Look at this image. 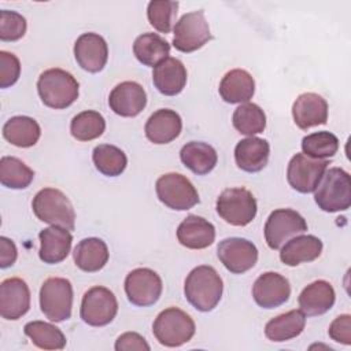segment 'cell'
<instances>
[{
	"label": "cell",
	"mask_w": 351,
	"mask_h": 351,
	"mask_svg": "<svg viewBox=\"0 0 351 351\" xmlns=\"http://www.w3.org/2000/svg\"><path fill=\"white\" fill-rule=\"evenodd\" d=\"M106 121L103 115L93 110H86L77 114L70 122V133L78 141H90L103 134Z\"/></svg>",
	"instance_id": "8d00e7d4"
},
{
	"label": "cell",
	"mask_w": 351,
	"mask_h": 351,
	"mask_svg": "<svg viewBox=\"0 0 351 351\" xmlns=\"http://www.w3.org/2000/svg\"><path fill=\"white\" fill-rule=\"evenodd\" d=\"M34 215L52 226H62L73 230L75 226V213L69 197L56 188L38 191L32 202Z\"/></svg>",
	"instance_id": "277c9868"
},
{
	"label": "cell",
	"mask_w": 351,
	"mask_h": 351,
	"mask_svg": "<svg viewBox=\"0 0 351 351\" xmlns=\"http://www.w3.org/2000/svg\"><path fill=\"white\" fill-rule=\"evenodd\" d=\"M217 255L221 263L233 274H243L258 261V248L243 237H228L218 244Z\"/></svg>",
	"instance_id": "5bb4252c"
},
{
	"label": "cell",
	"mask_w": 351,
	"mask_h": 351,
	"mask_svg": "<svg viewBox=\"0 0 351 351\" xmlns=\"http://www.w3.org/2000/svg\"><path fill=\"white\" fill-rule=\"evenodd\" d=\"M74 56L81 69L88 73H99L108 59L107 43L97 33H84L74 44Z\"/></svg>",
	"instance_id": "e0dca14e"
},
{
	"label": "cell",
	"mask_w": 351,
	"mask_h": 351,
	"mask_svg": "<svg viewBox=\"0 0 351 351\" xmlns=\"http://www.w3.org/2000/svg\"><path fill=\"white\" fill-rule=\"evenodd\" d=\"M306 325V315L300 310H291L271 318L265 326V335L269 340L281 343L299 336Z\"/></svg>",
	"instance_id": "4dcf8cb0"
},
{
	"label": "cell",
	"mask_w": 351,
	"mask_h": 351,
	"mask_svg": "<svg viewBox=\"0 0 351 351\" xmlns=\"http://www.w3.org/2000/svg\"><path fill=\"white\" fill-rule=\"evenodd\" d=\"M41 136L40 125L36 119L26 115L10 118L3 126V137L15 147H33Z\"/></svg>",
	"instance_id": "f546056e"
},
{
	"label": "cell",
	"mask_w": 351,
	"mask_h": 351,
	"mask_svg": "<svg viewBox=\"0 0 351 351\" xmlns=\"http://www.w3.org/2000/svg\"><path fill=\"white\" fill-rule=\"evenodd\" d=\"M30 308V291L19 277L5 278L0 284V315L4 319H19Z\"/></svg>",
	"instance_id": "2e32d148"
},
{
	"label": "cell",
	"mask_w": 351,
	"mask_h": 351,
	"mask_svg": "<svg viewBox=\"0 0 351 351\" xmlns=\"http://www.w3.org/2000/svg\"><path fill=\"white\" fill-rule=\"evenodd\" d=\"M328 165L326 159H313L304 154H296L288 163L287 180L295 191L311 193L315 191Z\"/></svg>",
	"instance_id": "4fadbf2b"
},
{
	"label": "cell",
	"mask_w": 351,
	"mask_h": 351,
	"mask_svg": "<svg viewBox=\"0 0 351 351\" xmlns=\"http://www.w3.org/2000/svg\"><path fill=\"white\" fill-rule=\"evenodd\" d=\"M258 206L254 195L245 188H228L217 199V213L233 226H245L256 215Z\"/></svg>",
	"instance_id": "52a82bcc"
},
{
	"label": "cell",
	"mask_w": 351,
	"mask_h": 351,
	"mask_svg": "<svg viewBox=\"0 0 351 351\" xmlns=\"http://www.w3.org/2000/svg\"><path fill=\"white\" fill-rule=\"evenodd\" d=\"M252 296L255 303L262 308H276L291 296L289 281L276 271L261 274L252 285Z\"/></svg>",
	"instance_id": "9a60e30c"
},
{
	"label": "cell",
	"mask_w": 351,
	"mask_h": 351,
	"mask_svg": "<svg viewBox=\"0 0 351 351\" xmlns=\"http://www.w3.org/2000/svg\"><path fill=\"white\" fill-rule=\"evenodd\" d=\"M92 160L95 167L107 177L121 176L128 166V158L125 152L111 144H100L95 147L92 152Z\"/></svg>",
	"instance_id": "836d02e7"
},
{
	"label": "cell",
	"mask_w": 351,
	"mask_h": 351,
	"mask_svg": "<svg viewBox=\"0 0 351 351\" xmlns=\"http://www.w3.org/2000/svg\"><path fill=\"white\" fill-rule=\"evenodd\" d=\"M232 123L239 133L251 137L265 130L266 115L258 104L244 103L234 110L232 117Z\"/></svg>",
	"instance_id": "e575fe53"
},
{
	"label": "cell",
	"mask_w": 351,
	"mask_h": 351,
	"mask_svg": "<svg viewBox=\"0 0 351 351\" xmlns=\"http://www.w3.org/2000/svg\"><path fill=\"white\" fill-rule=\"evenodd\" d=\"M118 313L115 295L106 287H92L88 289L81 302L80 315L90 326L108 325Z\"/></svg>",
	"instance_id": "8fae6325"
},
{
	"label": "cell",
	"mask_w": 351,
	"mask_h": 351,
	"mask_svg": "<svg viewBox=\"0 0 351 351\" xmlns=\"http://www.w3.org/2000/svg\"><path fill=\"white\" fill-rule=\"evenodd\" d=\"M195 330V321L178 307H169L160 311L152 325L155 339L165 347H180L188 343Z\"/></svg>",
	"instance_id": "5b68a950"
},
{
	"label": "cell",
	"mask_w": 351,
	"mask_h": 351,
	"mask_svg": "<svg viewBox=\"0 0 351 351\" xmlns=\"http://www.w3.org/2000/svg\"><path fill=\"white\" fill-rule=\"evenodd\" d=\"M314 200L318 207L326 213L347 210L351 204L350 174L340 167L325 170L314 191Z\"/></svg>",
	"instance_id": "3957f363"
},
{
	"label": "cell",
	"mask_w": 351,
	"mask_h": 351,
	"mask_svg": "<svg viewBox=\"0 0 351 351\" xmlns=\"http://www.w3.org/2000/svg\"><path fill=\"white\" fill-rule=\"evenodd\" d=\"M339 149V138L326 130L307 134L302 140V151L313 159H326L335 156Z\"/></svg>",
	"instance_id": "74e56055"
},
{
	"label": "cell",
	"mask_w": 351,
	"mask_h": 351,
	"mask_svg": "<svg viewBox=\"0 0 351 351\" xmlns=\"http://www.w3.org/2000/svg\"><path fill=\"white\" fill-rule=\"evenodd\" d=\"M26 19L16 11L1 10L0 11V40L16 41L26 33Z\"/></svg>",
	"instance_id": "ab89813d"
},
{
	"label": "cell",
	"mask_w": 351,
	"mask_h": 351,
	"mask_svg": "<svg viewBox=\"0 0 351 351\" xmlns=\"http://www.w3.org/2000/svg\"><path fill=\"white\" fill-rule=\"evenodd\" d=\"M38 256L44 263L55 265L64 261L70 252L73 236L69 229L62 226H49L40 232Z\"/></svg>",
	"instance_id": "ffe728a7"
},
{
	"label": "cell",
	"mask_w": 351,
	"mask_h": 351,
	"mask_svg": "<svg viewBox=\"0 0 351 351\" xmlns=\"http://www.w3.org/2000/svg\"><path fill=\"white\" fill-rule=\"evenodd\" d=\"M178 1L169 0H152L147 7V16L149 25L160 33H169L173 29L174 19L177 16Z\"/></svg>",
	"instance_id": "f35d334b"
},
{
	"label": "cell",
	"mask_w": 351,
	"mask_h": 351,
	"mask_svg": "<svg viewBox=\"0 0 351 351\" xmlns=\"http://www.w3.org/2000/svg\"><path fill=\"white\" fill-rule=\"evenodd\" d=\"M108 106L119 117H136L147 106V93L140 84L125 81L111 90Z\"/></svg>",
	"instance_id": "ac0fdd59"
},
{
	"label": "cell",
	"mask_w": 351,
	"mask_h": 351,
	"mask_svg": "<svg viewBox=\"0 0 351 351\" xmlns=\"http://www.w3.org/2000/svg\"><path fill=\"white\" fill-rule=\"evenodd\" d=\"M173 32V47L184 53L197 51L211 40L210 26L203 10L184 14L176 22Z\"/></svg>",
	"instance_id": "9c48e42d"
},
{
	"label": "cell",
	"mask_w": 351,
	"mask_h": 351,
	"mask_svg": "<svg viewBox=\"0 0 351 351\" xmlns=\"http://www.w3.org/2000/svg\"><path fill=\"white\" fill-rule=\"evenodd\" d=\"M40 307L45 318L63 322L71 317L73 285L67 278L49 277L40 288Z\"/></svg>",
	"instance_id": "8992f818"
},
{
	"label": "cell",
	"mask_w": 351,
	"mask_h": 351,
	"mask_svg": "<svg viewBox=\"0 0 351 351\" xmlns=\"http://www.w3.org/2000/svg\"><path fill=\"white\" fill-rule=\"evenodd\" d=\"M177 239L189 250H203L214 243L215 228L206 218L192 214L178 225Z\"/></svg>",
	"instance_id": "603a6c76"
},
{
	"label": "cell",
	"mask_w": 351,
	"mask_h": 351,
	"mask_svg": "<svg viewBox=\"0 0 351 351\" xmlns=\"http://www.w3.org/2000/svg\"><path fill=\"white\" fill-rule=\"evenodd\" d=\"M329 337L337 343L351 344V317L350 314H341L336 317L328 329Z\"/></svg>",
	"instance_id": "b9f144b4"
},
{
	"label": "cell",
	"mask_w": 351,
	"mask_h": 351,
	"mask_svg": "<svg viewBox=\"0 0 351 351\" xmlns=\"http://www.w3.org/2000/svg\"><path fill=\"white\" fill-rule=\"evenodd\" d=\"M336 300V293L330 282L317 280L308 284L299 295L298 303L300 311L307 317L322 315L329 311Z\"/></svg>",
	"instance_id": "cb8c5ba5"
},
{
	"label": "cell",
	"mask_w": 351,
	"mask_h": 351,
	"mask_svg": "<svg viewBox=\"0 0 351 351\" xmlns=\"http://www.w3.org/2000/svg\"><path fill=\"white\" fill-rule=\"evenodd\" d=\"M23 332L32 343L41 350H63L66 347V337L63 332L52 324L32 321L25 325Z\"/></svg>",
	"instance_id": "d6a6232c"
},
{
	"label": "cell",
	"mask_w": 351,
	"mask_h": 351,
	"mask_svg": "<svg viewBox=\"0 0 351 351\" xmlns=\"http://www.w3.org/2000/svg\"><path fill=\"white\" fill-rule=\"evenodd\" d=\"M270 145L266 140L251 136L240 140L234 148V160L239 169L247 173L261 171L269 160Z\"/></svg>",
	"instance_id": "d4e9b609"
},
{
	"label": "cell",
	"mask_w": 351,
	"mask_h": 351,
	"mask_svg": "<svg viewBox=\"0 0 351 351\" xmlns=\"http://www.w3.org/2000/svg\"><path fill=\"white\" fill-rule=\"evenodd\" d=\"M222 278L213 266H197L192 269L185 278V298L199 311L207 313L217 307L222 298Z\"/></svg>",
	"instance_id": "6da1fadb"
},
{
	"label": "cell",
	"mask_w": 351,
	"mask_h": 351,
	"mask_svg": "<svg viewBox=\"0 0 351 351\" xmlns=\"http://www.w3.org/2000/svg\"><path fill=\"white\" fill-rule=\"evenodd\" d=\"M265 240L269 248L280 250L289 239L307 230L306 219L292 208H277L265 223Z\"/></svg>",
	"instance_id": "30bf717a"
},
{
	"label": "cell",
	"mask_w": 351,
	"mask_h": 351,
	"mask_svg": "<svg viewBox=\"0 0 351 351\" xmlns=\"http://www.w3.org/2000/svg\"><path fill=\"white\" fill-rule=\"evenodd\" d=\"M180 159L192 173L204 176L217 166L218 155L217 151L207 143L189 141L181 148Z\"/></svg>",
	"instance_id": "f1b7e54d"
},
{
	"label": "cell",
	"mask_w": 351,
	"mask_h": 351,
	"mask_svg": "<svg viewBox=\"0 0 351 351\" xmlns=\"http://www.w3.org/2000/svg\"><path fill=\"white\" fill-rule=\"evenodd\" d=\"M218 90L226 103H248L255 93V81L247 70L233 69L222 77Z\"/></svg>",
	"instance_id": "4316f807"
},
{
	"label": "cell",
	"mask_w": 351,
	"mask_h": 351,
	"mask_svg": "<svg viewBox=\"0 0 351 351\" xmlns=\"http://www.w3.org/2000/svg\"><path fill=\"white\" fill-rule=\"evenodd\" d=\"M16 256H18V251H16L15 243L8 237L1 236L0 237V267L5 269L12 266L16 261Z\"/></svg>",
	"instance_id": "ee69618b"
},
{
	"label": "cell",
	"mask_w": 351,
	"mask_h": 351,
	"mask_svg": "<svg viewBox=\"0 0 351 351\" xmlns=\"http://www.w3.org/2000/svg\"><path fill=\"white\" fill-rule=\"evenodd\" d=\"M322 252V241L313 234L289 239L280 251V259L287 266H298L315 261Z\"/></svg>",
	"instance_id": "484cf974"
},
{
	"label": "cell",
	"mask_w": 351,
	"mask_h": 351,
	"mask_svg": "<svg viewBox=\"0 0 351 351\" xmlns=\"http://www.w3.org/2000/svg\"><path fill=\"white\" fill-rule=\"evenodd\" d=\"M158 199L171 210L185 211L196 206L200 199L193 184L180 173H166L155 184Z\"/></svg>",
	"instance_id": "ba28073f"
},
{
	"label": "cell",
	"mask_w": 351,
	"mask_h": 351,
	"mask_svg": "<svg viewBox=\"0 0 351 351\" xmlns=\"http://www.w3.org/2000/svg\"><path fill=\"white\" fill-rule=\"evenodd\" d=\"M292 117L296 126L302 130L325 125L328 121V103L318 93H302L293 101Z\"/></svg>",
	"instance_id": "d6986e66"
},
{
	"label": "cell",
	"mask_w": 351,
	"mask_h": 351,
	"mask_svg": "<svg viewBox=\"0 0 351 351\" xmlns=\"http://www.w3.org/2000/svg\"><path fill=\"white\" fill-rule=\"evenodd\" d=\"M152 82L162 95L176 96L185 88L186 69L180 59L169 56L154 67Z\"/></svg>",
	"instance_id": "7402d4cb"
},
{
	"label": "cell",
	"mask_w": 351,
	"mask_h": 351,
	"mask_svg": "<svg viewBox=\"0 0 351 351\" xmlns=\"http://www.w3.org/2000/svg\"><path fill=\"white\" fill-rule=\"evenodd\" d=\"M34 178V171L15 156L0 159V182L11 189H25Z\"/></svg>",
	"instance_id": "d590c367"
},
{
	"label": "cell",
	"mask_w": 351,
	"mask_h": 351,
	"mask_svg": "<svg viewBox=\"0 0 351 351\" xmlns=\"http://www.w3.org/2000/svg\"><path fill=\"white\" fill-rule=\"evenodd\" d=\"M37 92L47 107L63 110L78 99L80 85L69 71L48 69L37 80Z\"/></svg>",
	"instance_id": "7a4b0ae2"
},
{
	"label": "cell",
	"mask_w": 351,
	"mask_h": 351,
	"mask_svg": "<svg viewBox=\"0 0 351 351\" xmlns=\"http://www.w3.org/2000/svg\"><path fill=\"white\" fill-rule=\"evenodd\" d=\"M114 348L117 351H149L151 347L141 335L136 332H126L117 339Z\"/></svg>",
	"instance_id": "7bdbcfd3"
},
{
	"label": "cell",
	"mask_w": 351,
	"mask_h": 351,
	"mask_svg": "<svg viewBox=\"0 0 351 351\" xmlns=\"http://www.w3.org/2000/svg\"><path fill=\"white\" fill-rule=\"evenodd\" d=\"M133 53L144 66L155 67L169 58L170 44L156 33H143L133 43Z\"/></svg>",
	"instance_id": "1f68e13d"
},
{
	"label": "cell",
	"mask_w": 351,
	"mask_h": 351,
	"mask_svg": "<svg viewBox=\"0 0 351 351\" xmlns=\"http://www.w3.org/2000/svg\"><path fill=\"white\" fill-rule=\"evenodd\" d=\"M162 280L156 271L148 267H137L125 278V293L128 300L138 307L155 304L162 295Z\"/></svg>",
	"instance_id": "7c38bea8"
},
{
	"label": "cell",
	"mask_w": 351,
	"mask_h": 351,
	"mask_svg": "<svg viewBox=\"0 0 351 351\" xmlns=\"http://www.w3.org/2000/svg\"><path fill=\"white\" fill-rule=\"evenodd\" d=\"M182 129V119L174 110L160 108L145 122V136L154 144H169L176 140Z\"/></svg>",
	"instance_id": "44dd1931"
},
{
	"label": "cell",
	"mask_w": 351,
	"mask_h": 351,
	"mask_svg": "<svg viewBox=\"0 0 351 351\" xmlns=\"http://www.w3.org/2000/svg\"><path fill=\"white\" fill-rule=\"evenodd\" d=\"M21 75V62L16 55L0 51V88L14 85Z\"/></svg>",
	"instance_id": "60d3db41"
},
{
	"label": "cell",
	"mask_w": 351,
	"mask_h": 351,
	"mask_svg": "<svg viewBox=\"0 0 351 351\" xmlns=\"http://www.w3.org/2000/svg\"><path fill=\"white\" fill-rule=\"evenodd\" d=\"M107 244L97 237L82 239L74 248L73 258L78 269L86 273L99 271L108 262Z\"/></svg>",
	"instance_id": "83f0119b"
}]
</instances>
